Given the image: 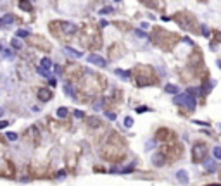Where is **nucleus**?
<instances>
[{"mask_svg":"<svg viewBox=\"0 0 221 186\" xmlns=\"http://www.w3.org/2000/svg\"><path fill=\"white\" fill-rule=\"evenodd\" d=\"M87 128L88 129H99V128H106V126L99 117H88L87 119Z\"/></svg>","mask_w":221,"mask_h":186,"instance_id":"nucleus-18","label":"nucleus"},{"mask_svg":"<svg viewBox=\"0 0 221 186\" xmlns=\"http://www.w3.org/2000/svg\"><path fill=\"white\" fill-rule=\"evenodd\" d=\"M50 31L59 40H71V36L78 33V26L68 21H57V22L54 21V22H50Z\"/></svg>","mask_w":221,"mask_h":186,"instance_id":"nucleus-9","label":"nucleus"},{"mask_svg":"<svg viewBox=\"0 0 221 186\" xmlns=\"http://www.w3.org/2000/svg\"><path fill=\"white\" fill-rule=\"evenodd\" d=\"M2 52H4V55H5V57L12 59V50H2Z\"/></svg>","mask_w":221,"mask_h":186,"instance_id":"nucleus-43","label":"nucleus"},{"mask_svg":"<svg viewBox=\"0 0 221 186\" xmlns=\"http://www.w3.org/2000/svg\"><path fill=\"white\" fill-rule=\"evenodd\" d=\"M38 100H42V102H49V100H52V96H54V93L52 90H49V88H40L37 93Z\"/></svg>","mask_w":221,"mask_h":186,"instance_id":"nucleus-17","label":"nucleus"},{"mask_svg":"<svg viewBox=\"0 0 221 186\" xmlns=\"http://www.w3.org/2000/svg\"><path fill=\"white\" fill-rule=\"evenodd\" d=\"M130 73H131V79H133L135 86H138V88H147V86H157L159 85V76L152 66L137 64Z\"/></svg>","mask_w":221,"mask_h":186,"instance_id":"nucleus-5","label":"nucleus"},{"mask_svg":"<svg viewBox=\"0 0 221 186\" xmlns=\"http://www.w3.org/2000/svg\"><path fill=\"white\" fill-rule=\"evenodd\" d=\"M19 136H18V133H14V131H9L7 133V140H11V141H16Z\"/></svg>","mask_w":221,"mask_h":186,"instance_id":"nucleus-32","label":"nucleus"},{"mask_svg":"<svg viewBox=\"0 0 221 186\" xmlns=\"http://www.w3.org/2000/svg\"><path fill=\"white\" fill-rule=\"evenodd\" d=\"M157 152L164 157L166 164H168V166H171V164L178 162V160L183 157L185 148H183V145H182V143L173 141V143H164V145H161V148L157 150Z\"/></svg>","mask_w":221,"mask_h":186,"instance_id":"nucleus-8","label":"nucleus"},{"mask_svg":"<svg viewBox=\"0 0 221 186\" xmlns=\"http://www.w3.org/2000/svg\"><path fill=\"white\" fill-rule=\"evenodd\" d=\"M2 26H4V19H0V28H2Z\"/></svg>","mask_w":221,"mask_h":186,"instance_id":"nucleus-51","label":"nucleus"},{"mask_svg":"<svg viewBox=\"0 0 221 186\" xmlns=\"http://www.w3.org/2000/svg\"><path fill=\"white\" fill-rule=\"evenodd\" d=\"M40 67H43V69H47V71H50V69L54 67V64H52V60H50L49 57H43V59L40 60Z\"/></svg>","mask_w":221,"mask_h":186,"instance_id":"nucleus-22","label":"nucleus"},{"mask_svg":"<svg viewBox=\"0 0 221 186\" xmlns=\"http://www.w3.org/2000/svg\"><path fill=\"white\" fill-rule=\"evenodd\" d=\"M49 79H50V85H52V86H55V85H57V79H55L54 76H52V78H49Z\"/></svg>","mask_w":221,"mask_h":186,"instance_id":"nucleus-48","label":"nucleus"},{"mask_svg":"<svg viewBox=\"0 0 221 186\" xmlns=\"http://www.w3.org/2000/svg\"><path fill=\"white\" fill-rule=\"evenodd\" d=\"M149 40L157 47L161 48L163 52H173V48L180 43L182 36L175 31H169V29H164L161 26H154L150 35H149Z\"/></svg>","mask_w":221,"mask_h":186,"instance_id":"nucleus-2","label":"nucleus"},{"mask_svg":"<svg viewBox=\"0 0 221 186\" xmlns=\"http://www.w3.org/2000/svg\"><path fill=\"white\" fill-rule=\"evenodd\" d=\"M64 52H66V54H69V55H73V57H81V55H83L81 52L74 50V48H71V47H66V48H64Z\"/></svg>","mask_w":221,"mask_h":186,"instance_id":"nucleus-27","label":"nucleus"},{"mask_svg":"<svg viewBox=\"0 0 221 186\" xmlns=\"http://www.w3.org/2000/svg\"><path fill=\"white\" fill-rule=\"evenodd\" d=\"M199 2H207V0H199Z\"/></svg>","mask_w":221,"mask_h":186,"instance_id":"nucleus-54","label":"nucleus"},{"mask_svg":"<svg viewBox=\"0 0 221 186\" xmlns=\"http://www.w3.org/2000/svg\"><path fill=\"white\" fill-rule=\"evenodd\" d=\"M218 67L221 69V60H218Z\"/></svg>","mask_w":221,"mask_h":186,"instance_id":"nucleus-52","label":"nucleus"},{"mask_svg":"<svg viewBox=\"0 0 221 186\" xmlns=\"http://www.w3.org/2000/svg\"><path fill=\"white\" fill-rule=\"evenodd\" d=\"M106 115L109 117L110 121H114V119H116V114H114V112H110V110H107V112H106Z\"/></svg>","mask_w":221,"mask_h":186,"instance_id":"nucleus-41","label":"nucleus"},{"mask_svg":"<svg viewBox=\"0 0 221 186\" xmlns=\"http://www.w3.org/2000/svg\"><path fill=\"white\" fill-rule=\"evenodd\" d=\"M104 102H106V107H116V105H119V103L123 102V92H121L119 88H114V90L104 98Z\"/></svg>","mask_w":221,"mask_h":186,"instance_id":"nucleus-15","label":"nucleus"},{"mask_svg":"<svg viewBox=\"0 0 221 186\" xmlns=\"http://www.w3.org/2000/svg\"><path fill=\"white\" fill-rule=\"evenodd\" d=\"M206 186H221V185H206Z\"/></svg>","mask_w":221,"mask_h":186,"instance_id":"nucleus-53","label":"nucleus"},{"mask_svg":"<svg viewBox=\"0 0 221 186\" xmlns=\"http://www.w3.org/2000/svg\"><path fill=\"white\" fill-rule=\"evenodd\" d=\"M107 88V79L102 74L90 73L87 71L81 78V85H80V93H83L85 96H88L92 100L93 96H99L100 93Z\"/></svg>","mask_w":221,"mask_h":186,"instance_id":"nucleus-3","label":"nucleus"},{"mask_svg":"<svg viewBox=\"0 0 221 186\" xmlns=\"http://www.w3.org/2000/svg\"><path fill=\"white\" fill-rule=\"evenodd\" d=\"M112 10H114V9H112V7H109V5H107V7H104V9H102L100 12H102V14H110Z\"/></svg>","mask_w":221,"mask_h":186,"instance_id":"nucleus-39","label":"nucleus"},{"mask_svg":"<svg viewBox=\"0 0 221 186\" xmlns=\"http://www.w3.org/2000/svg\"><path fill=\"white\" fill-rule=\"evenodd\" d=\"M16 36H18V38H28V36H30V31H28V29H21V28H19L18 31H16Z\"/></svg>","mask_w":221,"mask_h":186,"instance_id":"nucleus-29","label":"nucleus"},{"mask_svg":"<svg viewBox=\"0 0 221 186\" xmlns=\"http://www.w3.org/2000/svg\"><path fill=\"white\" fill-rule=\"evenodd\" d=\"M140 26H142V29H147V28H149V22H142Z\"/></svg>","mask_w":221,"mask_h":186,"instance_id":"nucleus-49","label":"nucleus"},{"mask_svg":"<svg viewBox=\"0 0 221 186\" xmlns=\"http://www.w3.org/2000/svg\"><path fill=\"white\" fill-rule=\"evenodd\" d=\"M116 74L119 76V78H128V76H131V73H128V71H123V69H116Z\"/></svg>","mask_w":221,"mask_h":186,"instance_id":"nucleus-30","label":"nucleus"},{"mask_svg":"<svg viewBox=\"0 0 221 186\" xmlns=\"http://www.w3.org/2000/svg\"><path fill=\"white\" fill-rule=\"evenodd\" d=\"M80 43L87 50H92V52L100 50L102 43H104V38H102V33H100V26L90 24V22L83 24V28L80 29Z\"/></svg>","mask_w":221,"mask_h":186,"instance_id":"nucleus-4","label":"nucleus"},{"mask_svg":"<svg viewBox=\"0 0 221 186\" xmlns=\"http://www.w3.org/2000/svg\"><path fill=\"white\" fill-rule=\"evenodd\" d=\"M88 62L93 64V66H97V67H106L107 66V60L104 57H100L99 54H90L88 55Z\"/></svg>","mask_w":221,"mask_h":186,"instance_id":"nucleus-16","label":"nucleus"},{"mask_svg":"<svg viewBox=\"0 0 221 186\" xmlns=\"http://www.w3.org/2000/svg\"><path fill=\"white\" fill-rule=\"evenodd\" d=\"M152 164H154L156 167H163L166 164V160H164V157L157 152V153H154V157H152Z\"/></svg>","mask_w":221,"mask_h":186,"instance_id":"nucleus-20","label":"nucleus"},{"mask_svg":"<svg viewBox=\"0 0 221 186\" xmlns=\"http://www.w3.org/2000/svg\"><path fill=\"white\" fill-rule=\"evenodd\" d=\"M68 114H69V110H68L66 107H59V109H57V117H61V119L68 117Z\"/></svg>","mask_w":221,"mask_h":186,"instance_id":"nucleus-28","label":"nucleus"},{"mask_svg":"<svg viewBox=\"0 0 221 186\" xmlns=\"http://www.w3.org/2000/svg\"><path fill=\"white\" fill-rule=\"evenodd\" d=\"M220 178H221V171H220Z\"/></svg>","mask_w":221,"mask_h":186,"instance_id":"nucleus-56","label":"nucleus"},{"mask_svg":"<svg viewBox=\"0 0 221 186\" xmlns=\"http://www.w3.org/2000/svg\"><path fill=\"white\" fill-rule=\"evenodd\" d=\"M125 54H126V47L121 41H114L107 48V55H109L110 60H119L121 57H125Z\"/></svg>","mask_w":221,"mask_h":186,"instance_id":"nucleus-14","label":"nucleus"},{"mask_svg":"<svg viewBox=\"0 0 221 186\" xmlns=\"http://www.w3.org/2000/svg\"><path fill=\"white\" fill-rule=\"evenodd\" d=\"M64 74L68 78V83H76V81H80L83 74H85V69L80 66V64H76V62H69L68 66H66V69H64Z\"/></svg>","mask_w":221,"mask_h":186,"instance_id":"nucleus-11","label":"nucleus"},{"mask_svg":"<svg viewBox=\"0 0 221 186\" xmlns=\"http://www.w3.org/2000/svg\"><path fill=\"white\" fill-rule=\"evenodd\" d=\"M137 35H138L140 38H147V35H145V33H144L142 29H137Z\"/></svg>","mask_w":221,"mask_h":186,"instance_id":"nucleus-44","label":"nucleus"},{"mask_svg":"<svg viewBox=\"0 0 221 186\" xmlns=\"http://www.w3.org/2000/svg\"><path fill=\"white\" fill-rule=\"evenodd\" d=\"M2 115H4V109H2V107H0V117H2Z\"/></svg>","mask_w":221,"mask_h":186,"instance_id":"nucleus-50","label":"nucleus"},{"mask_svg":"<svg viewBox=\"0 0 221 186\" xmlns=\"http://www.w3.org/2000/svg\"><path fill=\"white\" fill-rule=\"evenodd\" d=\"M107 24H109V22H107V21H106V19H102V21H100V22H99V26H100V28H106V26H107Z\"/></svg>","mask_w":221,"mask_h":186,"instance_id":"nucleus-45","label":"nucleus"},{"mask_svg":"<svg viewBox=\"0 0 221 186\" xmlns=\"http://www.w3.org/2000/svg\"><path fill=\"white\" fill-rule=\"evenodd\" d=\"M171 19H173L182 29L188 31V33H199V31H201V24L197 22V17H195L192 12H188V10H178L176 14H173Z\"/></svg>","mask_w":221,"mask_h":186,"instance_id":"nucleus-7","label":"nucleus"},{"mask_svg":"<svg viewBox=\"0 0 221 186\" xmlns=\"http://www.w3.org/2000/svg\"><path fill=\"white\" fill-rule=\"evenodd\" d=\"M104 105H106V102H104V98H102V96H99V98L93 102V109H95V110H102V109H104Z\"/></svg>","mask_w":221,"mask_h":186,"instance_id":"nucleus-24","label":"nucleus"},{"mask_svg":"<svg viewBox=\"0 0 221 186\" xmlns=\"http://www.w3.org/2000/svg\"><path fill=\"white\" fill-rule=\"evenodd\" d=\"M31 43H33V45H37L38 48H43V50H47V52L50 50V45H49V43H47L45 40H42V38H40V36H35V38H31Z\"/></svg>","mask_w":221,"mask_h":186,"instance_id":"nucleus-19","label":"nucleus"},{"mask_svg":"<svg viewBox=\"0 0 221 186\" xmlns=\"http://www.w3.org/2000/svg\"><path fill=\"white\" fill-rule=\"evenodd\" d=\"M54 71H55V74H61V73H62V69H61L59 66H54Z\"/></svg>","mask_w":221,"mask_h":186,"instance_id":"nucleus-47","label":"nucleus"},{"mask_svg":"<svg viewBox=\"0 0 221 186\" xmlns=\"http://www.w3.org/2000/svg\"><path fill=\"white\" fill-rule=\"evenodd\" d=\"M116 2H119V0H116Z\"/></svg>","mask_w":221,"mask_h":186,"instance_id":"nucleus-57","label":"nucleus"},{"mask_svg":"<svg viewBox=\"0 0 221 186\" xmlns=\"http://www.w3.org/2000/svg\"><path fill=\"white\" fill-rule=\"evenodd\" d=\"M176 178H178V181H180L182 185H187V183H188V172L183 171V169L176 172Z\"/></svg>","mask_w":221,"mask_h":186,"instance_id":"nucleus-21","label":"nucleus"},{"mask_svg":"<svg viewBox=\"0 0 221 186\" xmlns=\"http://www.w3.org/2000/svg\"><path fill=\"white\" fill-rule=\"evenodd\" d=\"M213 35H214V40H216V41H221V33L220 31H214Z\"/></svg>","mask_w":221,"mask_h":186,"instance_id":"nucleus-42","label":"nucleus"},{"mask_svg":"<svg viewBox=\"0 0 221 186\" xmlns=\"http://www.w3.org/2000/svg\"><path fill=\"white\" fill-rule=\"evenodd\" d=\"M154 140L157 141V143H173V141H176V133L171 129V128H159V129H156L154 133Z\"/></svg>","mask_w":221,"mask_h":186,"instance_id":"nucleus-12","label":"nucleus"},{"mask_svg":"<svg viewBox=\"0 0 221 186\" xmlns=\"http://www.w3.org/2000/svg\"><path fill=\"white\" fill-rule=\"evenodd\" d=\"M142 3H145L147 7H156V0H140Z\"/></svg>","mask_w":221,"mask_h":186,"instance_id":"nucleus-34","label":"nucleus"},{"mask_svg":"<svg viewBox=\"0 0 221 186\" xmlns=\"http://www.w3.org/2000/svg\"><path fill=\"white\" fill-rule=\"evenodd\" d=\"M206 169L211 172V171H214L216 169V166H214V162H211V160H207V164H206Z\"/></svg>","mask_w":221,"mask_h":186,"instance_id":"nucleus-36","label":"nucleus"},{"mask_svg":"<svg viewBox=\"0 0 221 186\" xmlns=\"http://www.w3.org/2000/svg\"><path fill=\"white\" fill-rule=\"evenodd\" d=\"M7 124H9V121H0V129H4Z\"/></svg>","mask_w":221,"mask_h":186,"instance_id":"nucleus-46","label":"nucleus"},{"mask_svg":"<svg viewBox=\"0 0 221 186\" xmlns=\"http://www.w3.org/2000/svg\"><path fill=\"white\" fill-rule=\"evenodd\" d=\"M114 24H116V26H118L119 29H125V31H130V29H131L128 22H114Z\"/></svg>","mask_w":221,"mask_h":186,"instance_id":"nucleus-31","label":"nucleus"},{"mask_svg":"<svg viewBox=\"0 0 221 186\" xmlns=\"http://www.w3.org/2000/svg\"><path fill=\"white\" fill-rule=\"evenodd\" d=\"M11 45H12V48H16V50H21V48H23V41H21L18 36L11 40Z\"/></svg>","mask_w":221,"mask_h":186,"instance_id":"nucleus-26","label":"nucleus"},{"mask_svg":"<svg viewBox=\"0 0 221 186\" xmlns=\"http://www.w3.org/2000/svg\"><path fill=\"white\" fill-rule=\"evenodd\" d=\"M207 157V143L206 141H195L192 147V162L202 164Z\"/></svg>","mask_w":221,"mask_h":186,"instance_id":"nucleus-13","label":"nucleus"},{"mask_svg":"<svg viewBox=\"0 0 221 186\" xmlns=\"http://www.w3.org/2000/svg\"><path fill=\"white\" fill-rule=\"evenodd\" d=\"M4 24H9V22H12V21H14V16H11V14H9V16H4Z\"/></svg>","mask_w":221,"mask_h":186,"instance_id":"nucleus-37","label":"nucleus"},{"mask_svg":"<svg viewBox=\"0 0 221 186\" xmlns=\"http://www.w3.org/2000/svg\"><path fill=\"white\" fill-rule=\"evenodd\" d=\"M164 92H166V93H171V95H176L180 90H178V86H176V85H166V86H164Z\"/></svg>","mask_w":221,"mask_h":186,"instance_id":"nucleus-25","label":"nucleus"},{"mask_svg":"<svg viewBox=\"0 0 221 186\" xmlns=\"http://www.w3.org/2000/svg\"><path fill=\"white\" fill-rule=\"evenodd\" d=\"M126 140L118 133V131H107L100 141V148H99V153L104 160L107 162H121L125 157H126Z\"/></svg>","mask_w":221,"mask_h":186,"instance_id":"nucleus-1","label":"nucleus"},{"mask_svg":"<svg viewBox=\"0 0 221 186\" xmlns=\"http://www.w3.org/2000/svg\"><path fill=\"white\" fill-rule=\"evenodd\" d=\"M187 69L192 73L194 78H197V79H206V78H209V73H207V69H206V66H204L202 52H201L197 47H194V50H192L190 55H188Z\"/></svg>","mask_w":221,"mask_h":186,"instance_id":"nucleus-6","label":"nucleus"},{"mask_svg":"<svg viewBox=\"0 0 221 186\" xmlns=\"http://www.w3.org/2000/svg\"><path fill=\"white\" fill-rule=\"evenodd\" d=\"M197 93H199V88H187V92L175 98V103L180 105V109L183 110V114H190L192 110H195V105H197V102H195Z\"/></svg>","mask_w":221,"mask_h":186,"instance_id":"nucleus-10","label":"nucleus"},{"mask_svg":"<svg viewBox=\"0 0 221 186\" xmlns=\"http://www.w3.org/2000/svg\"><path fill=\"white\" fill-rule=\"evenodd\" d=\"M0 52H2V45H0Z\"/></svg>","mask_w":221,"mask_h":186,"instance_id":"nucleus-55","label":"nucleus"},{"mask_svg":"<svg viewBox=\"0 0 221 186\" xmlns=\"http://www.w3.org/2000/svg\"><path fill=\"white\" fill-rule=\"evenodd\" d=\"M213 153H214V159L221 160V147H216V148L213 150Z\"/></svg>","mask_w":221,"mask_h":186,"instance_id":"nucleus-33","label":"nucleus"},{"mask_svg":"<svg viewBox=\"0 0 221 186\" xmlns=\"http://www.w3.org/2000/svg\"><path fill=\"white\" fill-rule=\"evenodd\" d=\"M125 126H126V128H131V126H133V119H131V117H126V119H125Z\"/></svg>","mask_w":221,"mask_h":186,"instance_id":"nucleus-38","label":"nucleus"},{"mask_svg":"<svg viewBox=\"0 0 221 186\" xmlns=\"http://www.w3.org/2000/svg\"><path fill=\"white\" fill-rule=\"evenodd\" d=\"M74 117H78V119H83V117H85V112H81V110H74Z\"/></svg>","mask_w":221,"mask_h":186,"instance_id":"nucleus-40","label":"nucleus"},{"mask_svg":"<svg viewBox=\"0 0 221 186\" xmlns=\"http://www.w3.org/2000/svg\"><path fill=\"white\" fill-rule=\"evenodd\" d=\"M64 90H66V93H68V95H71V96L74 95V93H73V88H71V85H69V83H66V85H64Z\"/></svg>","mask_w":221,"mask_h":186,"instance_id":"nucleus-35","label":"nucleus"},{"mask_svg":"<svg viewBox=\"0 0 221 186\" xmlns=\"http://www.w3.org/2000/svg\"><path fill=\"white\" fill-rule=\"evenodd\" d=\"M19 7H21L23 10H26V12H31V10H33V5H31L30 0H19Z\"/></svg>","mask_w":221,"mask_h":186,"instance_id":"nucleus-23","label":"nucleus"}]
</instances>
